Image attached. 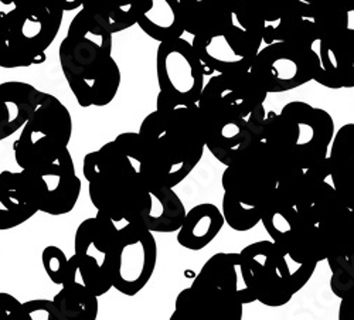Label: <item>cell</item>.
<instances>
[{"label": "cell", "mask_w": 354, "mask_h": 320, "mask_svg": "<svg viewBox=\"0 0 354 320\" xmlns=\"http://www.w3.org/2000/svg\"><path fill=\"white\" fill-rule=\"evenodd\" d=\"M140 171L156 186L174 189L200 163L205 139L198 105H174L158 94L156 111L139 128Z\"/></svg>", "instance_id": "cell-1"}, {"label": "cell", "mask_w": 354, "mask_h": 320, "mask_svg": "<svg viewBox=\"0 0 354 320\" xmlns=\"http://www.w3.org/2000/svg\"><path fill=\"white\" fill-rule=\"evenodd\" d=\"M82 173L98 213L115 223H136L149 207L152 183L140 171V139L125 132L86 153Z\"/></svg>", "instance_id": "cell-2"}, {"label": "cell", "mask_w": 354, "mask_h": 320, "mask_svg": "<svg viewBox=\"0 0 354 320\" xmlns=\"http://www.w3.org/2000/svg\"><path fill=\"white\" fill-rule=\"evenodd\" d=\"M58 55L80 106H106L115 100L122 74L112 57V33L90 12L81 9L74 16Z\"/></svg>", "instance_id": "cell-3"}, {"label": "cell", "mask_w": 354, "mask_h": 320, "mask_svg": "<svg viewBox=\"0 0 354 320\" xmlns=\"http://www.w3.org/2000/svg\"><path fill=\"white\" fill-rule=\"evenodd\" d=\"M335 133L332 115L308 102L292 101L281 112L268 111L262 142L278 166L279 182L326 163Z\"/></svg>", "instance_id": "cell-4"}, {"label": "cell", "mask_w": 354, "mask_h": 320, "mask_svg": "<svg viewBox=\"0 0 354 320\" xmlns=\"http://www.w3.org/2000/svg\"><path fill=\"white\" fill-rule=\"evenodd\" d=\"M279 182L278 166L262 140L235 158L221 176V211L234 231L255 228L274 198Z\"/></svg>", "instance_id": "cell-5"}, {"label": "cell", "mask_w": 354, "mask_h": 320, "mask_svg": "<svg viewBox=\"0 0 354 320\" xmlns=\"http://www.w3.org/2000/svg\"><path fill=\"white\" fill-rule=\"evenodd\" d=\"M64 9L58 0H20L0 26V67L24 68L46 62L60 32Z\"/></svg>", "instance_id": "cell-6"}, {"label": "cell", "mask_w": 354, "mask_h": 320, "mask_svg": "<svg viewBox=\"0 0 354 320\" xmlns=\"http://www.w3.org/2000/svg\"><path fill=\"white\" fill-rule=\"evenodd\" d=\"M240 270L245 288L265 306L281 308L312 279L315 264L290 268V258L274 241H257L239 252Z\"/></svg>", "instance_id": "cell-7"}, {"label": "cell", "mask_w": 354, "mask_h": 320, "mask_svg": "<svg viewBox=\"0 0 354 320\" xmlns=\"http://www.w3.org/2000/svg\"><path fill=\"white\" fill-rule=\"evenodd\" d=\"M71 135L68 108L57 97L41 91L36 111L13 143L17 166L30 173L48 167L68 151Z\"/></svg>", "instance_id": "cell-8"}, {"label": "cell", "mask_w": 354, "mask_h": 320, "mask_svg": "<svg viewBox=\"0 0 354 320\" xmlns=\"http://www.w3.org/2000/svg\"><path fill=\"white\" fill-rule=\"evenodd\" d=\"M158 263V244L153 232L127 223L118 229L115 243L102 268L112 288L125 297H135L149 283Z\"/></svg>", "instance_id": "cell-9"}, {"label": "cell", "mask_w": 354, "mask_h": 320, "mask_svg": "<svg viewBox=\"0 0 354 320\" xmlns=\"http://www.w3.org/2000/svg\"><path fill=\"white\" fill-rule=\"evenodd\" d=\"M320 57L313 48L278 41L257 54L251 73L268 94H281L315 81Z\"/></svg>", "instance_id": "cell-10"}, {"label": "cell", "mask_w": 354, "mask_h": 320, "mask_svg": "<svg viewBox=\"0 0 354 320\" xmlns=\"http://www.w3.org/2000/svg\"><path fill=\"white\" fill-rule=\"evenodd\" d=\"M205 68L193 44L176 39L160 43L156 51L159 95L174 105H194L204 90Z\"/></svg>", "instance_id": "cell-11"}, {"label": "cell", "mask_w": 354, "mask_h": 320, "mask_svg": "<svg viewBox=\"0 0 354 320\" xmlns=\"http://www.w3.org/2000/svg\"><path fill=\"white\" fill-rule=\"evenodd\" d=\"M268 93L250 71L214 74L204 85L197 102L201 113L248 121L250 115L267 100Z\"/></svg>", "instance_id": "cell-12"}, {"label": "cell", "mask_w": 354, "mask_h": 320, "mask_svg": "<svg viewBox=\"0 0 354 320\" xmlns=\"http://www.w3.org/2000/svg\"><path fill=\"white\" fill-rule=\"evenodd\" d=\"M244 305L240 295L194 278L177 295L169 320H243Z\"/></svg>", "instance_id": "cell-13"}, {"label": "cell", "mask_w": 354, "mask_h": 320, "mask_svg": "<svg viewBox=\"0 0 354 320\" xmlns=\"http://www.w3.org/2000/svg\"><path fill=\"white\" fill-rule=\"evenodd\" d=\"M261 223L274 241L292 261L299 265L317 264L312 250L305 223L286 197L275 193L274 198L265 209Z\"/></svg>", "instance_id": "cell-14"}, {"label": "cell", "mask_w": 354, "mask_h": 320, "mask_svg": "<svg viewBox=\"0 0 354 320\" xmlns=\"http://www.w3.org/2000/svg\"><path fill=\"white\" fill-rule=\"evenodd\" d=\"M32 174L40 189L41 213L48 216H64L74 210L81 194V179L77 174L70 151L55 163Z\"/></svg>", "instance_id": "cell-15"}, {"label": "cell", "mask_w": 354, "mask_h": 320, "mask_svg": "<svg viewBox=\"0 0 354 320\" xmlns=\"http://www.w3.org/2000/svg\"><path fill=\"white\" fill-rule=\"evenodd\" d=\"M40 189L32 173H0V231L20 227L40 211Z\"/></svg>", "instance_id": "cell-16"}, {"label": "cell", "mask_w": 354, "mask_h": 320, "mask_svg": "<svg viewBox=\"0 0 354 320\" xmlns=\"http://www.w3.org/2000/svg\"><path fill=\"white\" fill-rule=\"evenodd\" d=\"M192 44L207 75L250 71L258 54L230 28L225 33L210 37H193Z\"/></svg>", "instance_id": "cell-17"}, {"label": "cell", "mask_w": 354, "mask_h": 320, "mask_svg": "<svg viewBox=\"0 0 354 320\" xmlns=\"http://www.w3.org/2000/svg\"><path fill=\"white\" fill-rule=\"evenodd\" d=\"M40 93L21 81L0 84V140L21 131L39 105Z\"/></svg>", "instance_id": "cell-18"}, {"label": "cell", "mask_w": 354, "mask_h": 320, "mask_svg": "<svg viewBox=\"0 0 354 320\" xmlns=\"http://www.w3.org/2000/svg\"><path fill=\"white\" fill-rule=\"evenodd\" d=\"M320 67L315 81L330 90H354V37L319 41Z\"/></svg>", "instance_id": "cell-19"}, {"label": "cell", "mask_w": 354, "mask_h": 320, "mask_svg": "<svg viewBox=\"0 0 354 320\" xmlns=\"http://www.w3.org/2000/svg\"><path fill=\"white\" fill-rule=\"evenodd\" d=\"M330 180L344 205L354 209V124H346L335 133L329 151Z\"/></svg>", "instance_id": "cell-20"}, {"label": "cell", "mask_w": 354, "mask_h": 320, "mask_svg": "<svg viewBox=\"0 0 354 320\" xmlns=\"http://www.w3.org/2000/svg\"><path fill=\"white\" fill-rule=\"evenodd\" d=\"M185 33L193 37H210L225 33L232 24L234 8L214 0L180 2Z\"/></svg>", "instance_id": "cell-21"}, {"label": "cell", "mask_w": 354, "mask_h": 320, "mask_svg": "<svg viewBox=\"0 0 354 320\" xmlns=\"http://www.w3.org/2000/svg\"><path fill=\"white\" fill-rule=\"evenodd\" d=\"M224 224L221 209L213 203H201L187 211L177 231V243L189 251H201L216 240Z\"/></svg>", "instance_id": "cell-22"}, {"label": "cell", "mask_w": 354, "mask_h": 320, "mask_svg": "<svg viewBox=\"0 0 354 320\" xmlns=\"http://www.w3.org/2000/svg\"><path fill=\"white\" fill-rule=\"evenodd\" d=\"M186 209L177 193L165 186L152 185V194L149 207L139 217L135 224H139L149 231L169 234L180 229L185 218Z\"/></svg>", "instance_id": "cell-23"}, {"label": "cell", "mask_w": 354, "mask_h": 320, "mask_svg": "<svg viewBox=\"0 0 354 320\" xmlns=\"http://www.w3.org/2000/svg\"><path fill=\"white\" fill-rule=\"evenodd\" d=\"M140 30L152 40L166 43L185 33L180 0H151V6L138 21Z\"/></svg>", "instance_id": "cell-24"}, {"label": "cell", "mask_w": 354, "mask_h": 320, "mask_svg": "<svg viewBox=\"0 0 354 320\" xmlns=\"http://www.w3.org/2000/svg\"><path fill=\"white\" fill-rule=\"evenodd\" d=\"M116 223L108 216L98 213L95 217L84 220L75 231L74 254L97 259L102 265L105 256L111 251L116 234Z\"/></svg>", "instance_id": "cell-25"}, {"label": "cell", "mask_w": 354, "mask_h": 320, "mask_svg": "<svg viewBox=\"0 0 354 320\" xmlns=\"http://www.w3.org/2000/svg\"><path fill=\"white\" fill-rule=\"evenodd\" d=\"M196 278L209 282L214 286L237 294L243 298L244 303H252L255 299L245 288L241 270L239 252H218L205 261Z\"/></svg>", "instance_id": "cell-26"}, {"label": "cell", "mask_w": 354, "mask_h": 320, "mask_svg": "<svg viewBox=\"0 0 354 320\" xmlns=\"http://www.w3.org/2000/svg\"><path fill=\"white\" fill-rule=\"evenodd\" d=\"M149 6L151 0H84L82 9L102 21L113 35L138 24Z\"/></svg>", "instance_id": "cell-27"}, {"label": "cell", "mask_w": 354, "mask_h": 320, "mask_svg": "<svg viewBox=\"0 0 354 320\" xmlns=\"http://www.w3.org/2000/svg\"><path fill=\"white\" fill-rule=\"evenodd\" d=\"M319 32L310 17L292 13L279 19L274 24H268L263 32V44L283 41L305 48H313L319 43Z\"/></svg>", "instance_id": "cell-28"}, {"label": "cell", "mask_w": 354, "mask_h": 320, "mask_svg": "<svg viewBox=\"0 0 354 320\" xmlns=\"http://www.w3.org/2000/svg\"><path fill=\"white\" fill-rule=\"evenodd\" d=\"M63 286L84 288L98 298L112 289V283L98 261L78 254L68 258V268Z\"/></svg>", "instance_id": "cell-29"}, {"label": "cell", "mask_w": 354, "mask_h": 320, "mask_svg": "<svg viewBox=\"0 0 354 320\" xmlns=\"http://www.w3.org/2000/svg\"><path fill=\"white\" fill-rule=\"evenodd\" d=\"M63 320H97L100 313L98 297L78 286H62L53 298Z\"/></svg>", "instance_id": "cell-30"}, {"label": "cell", "mask_w": 354, "mask_h": 320, "mask_svg": "<svg viewBox=\"0 0 354 320\" xmlns=\"http://www.w3.org/2000/svg\"><path fill=\"white\" fill-rule=\"evenodd\" d=\"M41 263L48 279L58 286H63L68 268V258L64 251L55 245L46 247L41 252Z\"/></svg>", "instance_id": "cell-31"}, {"label": "cell", "mask_w": 354, "mask_h": 320, "mask_svg": "<svg viewBox=\"0 0 354 320\" xmlns=\"http://www.w3.org/2000/svg\"><path fill=\"white\" fill-rule=\"evenodd\" d=\"M23 320H63L53 299H33L23 303Z\"/></svg>", "instance_id": "cell-32"}, {"label": "cell", "mask_w": 354, "mask_h": 320, "mask_svg": "<svg viewBox=\"0 0 354 320\" xmlns=\"http://www.w3.org/2000/svg\"><path fill=\"white\" fill-rule=\"evenodd\" d=\"M0 320H23V303L6 292H0Z\"/></svg>", "instance_id": "cell-33"}, {"label": "cell", "mask_w": 354, "mask_h": 320, "mask_svg": "<svg viewBox=\"0 0 354 320\" xmlns=\"http://www.w3.org/2000/svg\"><path fill=\"white\" fill-rule=\"evenodd\" d=\"M337 320H354V290L340 299Z\"/></svg>", "instance_id": "cell-34"}, {"label": "cell", "mask_w": 354, "mask_h": 320, "mask_svg": "<svg viewBox=\"0 0 354 320\" xmlns=\"http://www.w3.org/2000/svg\"><path fill=\"white\" fill-rule=\"evenodd\" d=\"M180 2H187V0H180ZM214 2H220V3H224V5L235 8V5H237L239 0H214Z\"/></svg>", "instance_id": "cell-35"}, {"label": "cell", "mask_w": 354, "mask_h": 320, "mask_svg": "<svg viewBox=\"0 0 354 320\" xmlns=\"http://www.w3.org/2000/svg\"><path fill=\"white\" fill-rule=\"evenodd\" d=\"M5 17H6V13H3V12H0V26L3 24V21H5Z\"/></svg>", "instance_id": "cell-36"}]
</instances>
